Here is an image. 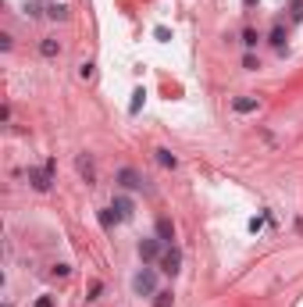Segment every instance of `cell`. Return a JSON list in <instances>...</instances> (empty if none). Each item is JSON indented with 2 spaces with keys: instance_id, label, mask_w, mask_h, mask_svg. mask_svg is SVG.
Returning <instances> with one entry per match:
<instances>
[{
  "instance_id": "6da1fadb",
  "label": "cell",
  "mask_w": 303,
  "mask_h": 307,
  "mask_svg": "<svg viewBox=\"0 0 303 307\" xmlns=\"http://www.w3.org/2000/svg\"><path fill=\"white\" fill-rule=\"evenodd\" d=\"M132 293L135 297H157V271L154 268H139L132 275Z\"/></svg>"
},
{
  "instance_id": "7a4b0ae2",
  "label": "cell",
  "mask_w": 303,
  "mask_h": 307,
  "mask_svg": "<svg viewBox=\"0 0 303 307\" xmlns=\"http://www.w3.org/2000/svg\"><path fill=\"white\" fill-rule=\"evenodd\" d=\"M161 247H164V243L157 236L139 239V261H146V265H150V261H161Z\"/></svg>"
},
{
  "instance_id": "3957f363",
  "label": "cell",
  "mask_w": 303,
  "mask_h": 307,
  "mask_svg": "<svg viewBox=\"0 0 303 307\" xmlns=\"http://www.w3.org/2000/svg\"><path fill=\"white\" fill-rule=\"evenodd\" d=\"M29 186L36 193H47L50 190V168H29Z\"/></svg>"
},
{
  "instance_id": "277c9868",
  "label": "cell",
  "mask_w": 303,
  "mask_h": 307,
  "mask_svg": "<svg viewBox=\"0 0 303 307\" xmlns=\"http://www.w3.org/2000/svg\"><path fill=\"white\" fill-rule=\"evenodd\" d=\"M118 182H121L125 190H146V179L135 172V168H121V172H118Z\"/></svg>"
},
{
  "instance_id": "5b68a950",
  "label": "cell",
  "mask_w": 303,
  "mask_h": 307,
  "mask_svg": "<svg viewBox=\"0 0 303 307\" xmlns=\"http://www.w3.org/2000/svg\"><path fill=\"white\" fill-rule=\"evenodd\" d=\"M178 268H182V254L171 247V250H164L161 254V271L164 275H178Z\"/></svg>"
},
{
  "instance_id": "8992f818",
  "label": "cell",
  "mask_w": 303,
  "mask_h": 307,
  "mask_svg": "<svg viewBox=\"0 0 303 307\" xmlns=\"http://www.w3.org/2000/svg\"><path fill=\"white\" fill-rule=\"evenodd\" d=\"M111 211H118V218H132V214H135V204H132V196H125V193H114Z\"/></svg>"
},
{
  "instance_id": "52a82bcc",
  "label": "cell",
  "mask_w": 303,
  "mask_h": 307,
  "mask_svg": "<svg viewBox=\"0 0 303 307\" xmlns=\"http://www.w3.org/2000/svg\"><path fill=\"white\" fill-rule=\"evenodd\" d=\"M157 239L171 247V239H175V225H171L168 218H161V222H157Z\"/></svg>"
},
{
  "instance_id": "ba28073f",
  "label": "cell",
  "mask_w": 303,
  "mask_h": 307,
  "mask_svg": "<svg viewBox=\"0 0 303 307\" xmlns=\"http://www.w3.org/2000/svg\"><path fill=\"white\" fill-rule=\"evenodd\" d=\"M39 54H43V57H57V54H61V43H57L54 36H47V39L39 43Z\"/></svg>"
},
{
  "instance_id": "9c48e42d",
  "label": "cell",
  "mask_w": 303,
  "mask_h": 307,
  "mask_svg": "<svg viewBox=\"0 0 303 307\" xmlns=\"http://www.w3.org/2000/svg\"><path fill=\"white\" fill-rule=\"evenodd\" d=\"M232 107H236L239 115H250V111H257V100H253V97H236Z\"/></svg>"
},
{
  "instance_id": "30bf717a",
  "label": "cell",
  "mask_w": 303,
  "mask_h": 307,
  "mask_svg": "<svg viewBox=\"0 0 303 307\" xmlns=\"http://www.w3.org/2000/svg\"><path fill=\"white\" fill-rule=\"evenodd\" d=\"M154 154H157V161H161L164 168H178V157H175L171 150H164V147H161V150H154Z\"/></svg>"
},
{
  "instance_id": "8fae6325",
  "label": "cell",
  "mask_w": 303,
  "mask_h": 307,
  "mask_svg": "<svg viewBox=\"0 0 303 307\" xmlns=\"http://www.w3.org/2000/svg\"><path fill=\"white\" fill-rule=\"evenodd\" d=\"M79 172L86 175V182H93V179H97V175H93V161H89V157H86V154H82V157H79Z\"/></svg>"
},
{
  "instance_id": "7c38bea8",
  "label": "cell",
  "mask_w": 303,
  "mask_h": 307,
  "mask_svg": "<svg viewBox=\"0 0 303 307\" xmlns=\"http://www.w3.org/2000/svg\"><path fill=\"white\" fill-rule=\"evenodd\" d=\"M47 14H50L54 22H65V18H68V7H65V4H50V7H47Z\"/></svg>"
},
{
  "instance_id": "4fadbf2b",
  "label": "cell",
  "mask_w": 303,
  "mask_h": 307,
  "mask_svg": "<svg viewBox=\"0 0 303 307\" xmlns=\"http://www.w3.org/2000/svg\"><path fill=\"white\" fill-rule=\"evenodd\" d=\"M257 39H261V36H257V29H242V47H246V50L257 47Z\"/></svg>"
},
{
  "instance_id": "5bb4252c",
  "label": "cell",
  "mask_w": 303,
  "mask_h": 307,
  "mask_svg": "<svg viewBox=\"0 0 303 307\" xmlns=\"http://www.w3.org/2000/svg\"><path fill=\"white\" fill-rule=\"evenodd\" d=\"M271 43H275L278 50L285 47V29H282V25H275V29H271Z\"/></svg>"
},
{
  "instance_id": "9a60e30c",
  "label": "cell",
  "mask_w": 303,
  "mask_h": 307,
  "mask_svg": "<svg viewBox=\"0 0 303 307\" xmlns=\"http://www.w3.org/2000/svg\"><path fill=\"white\" fill-rule=\"evenodd\" d=\"M143 100H146V93H143V89H135V93H132V104H129V111L135 115V111L143 107Z\"/></svg>"
},
{
  "instance_id": "2e32d148",
  "label": "cell",
  "mask_w": 303,
  "mask_h": 307,
  "mask_svg": "<svg viewBox=\"0 0 303 307\" xmlns=\"http://www.w3.org/2000/svg\"><path fill=\"white\" fill-rule=\"evenodd\" d=\"M242 68H246V72H257V68H261V57L246 54V57H242Z\"/></svg>"
},
{
  "instance_id": "e0dca14e",
  "label": "cell",
  "mask_w": 303,
  "mask_h": 307,
  "mask_svg": "<svg viewBox=\"0 0 303 307\" xmlns=\"http://www.w3.org/2000/svg\"><path fill=\"white\" fill-rule=\"evenodd\" d=\"M289 11H293V22H303V0H293Z\"/></svg>"
},
{
  "instance_id": "ac0fdd59",
  "label": "cell",
  "mask_w": 303,
  "mask_h": 307,
  "mask_svg": "<svg viewBox=\"0 0 303 307\" xmlns=\"http://www.w3.org/2000/svg\"><path fill=\"white\" fill-rule=\"evenodd\" d=\"M79 79H93V61H82L79 65Z\"/></svg>"
},
{
  "instance_id": "d6986e66",
  "label": "cell",
  "mask_w": 303,
  "mask_h": 307,
  "mask_svg": "<svg viewBox=\"0 0 303 307\" xmlns=\"http://www.w3.org/2000/svg\"><path fill=\"white\" fill-rule=\"evenodd\" d=\"M25 14H29V18H39V14H43V7L33 0V4H25Z\"/></svg>"
},
{
  "instance_id": "ffe728a7",
  "label": "cell",
  "mask_w": 303,
  "mask_h": 307,
  "mask_svg": "<svg viewBox=\"0 0 303 307\" xmlns=\"http://www.w3.org/2000/svg\"><path fill=\"white\" fill-rule=\"evenodd\" d=\"M154 307H171V293H157V300H154Z\"/></svg>"
},
{
  "instance_id": "44dd1931",
  "label": "cell",
  "mask_w": 303,
  "mask_h": 307,
  "mask_svg": "<svg viewBox=\"0 0 303 307\" xmlns=\"http://www.w3.org/2000/svg\"><path fill=\"white\" fill-rule=\"evenodd\" d=\"M100 225H103V229H107V232H111V229H114V222H111V211H100Z\"/></svg>"
},
{
  "instance_id": "7402d4cb",
  "label": "cell",
  "mask_w": 303,
  "mask_h": 307,
  "mask_svg": "<svg viewBox=\"0 0 303 307\" xmlns=\"http://www.w3.org/2000/svg\"><path fill=\"white\" fill-rule=\"evenodd\" d=\"M100 293H103V286H100V282H93V286H89V300H97Z\"/></svg>"
},
{
  "instance_id": "603a6c76",
  "label": "cell",
  "mask_w": 303,
  "mask_h": 307,
  "mask_svg": "<svg viewBox=\"0 0 303 307\" xmlns=\"http://www.w3.org/2000/svg\"><path fill=\"white\" fill-rule=\"evenodd\" d=\"M36 307H54V297H39V300H36Z\"/></svg>"
}]
</instances>
